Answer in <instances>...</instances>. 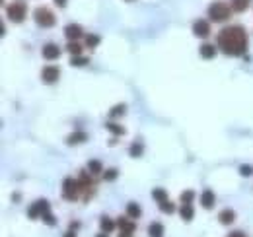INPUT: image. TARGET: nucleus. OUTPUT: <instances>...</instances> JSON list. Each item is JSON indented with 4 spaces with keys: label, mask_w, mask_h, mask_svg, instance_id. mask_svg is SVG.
Returning a JSON list of instances; mask_svg holds the SVG:
<instances>
[{
    "label": "nucleus",
    "mask_w": 253,
    "mask_h": 237,
    "mask_svg": "<svg viewBox=\"0 0 253 237\" xmlns=\"http://www.w3.org/2000/svg\"><path fill=\"white\" fill-rule=\"evenodd\" d=\"M33 20H35V24L41 26V28H53L55 22H57L55 14H53L49 8H45V6L35 8V12H33Z\"/></svg>",
    "instance_id": "obj_5"
},
{
    "label": "nucleus",
    "mask_w": 253,
    "mask_h": 237,
    "mask_svg": "<svg viewBox=\"0 0 253 237\" xmlns=\"http://www.w3.org/2000/svg\"><path fill=\"white\" fill-rule=\"evenodd\" d=\"M126 216L132 218V220H136V218L142 216V208L138 206L136 202H128V204H126Z\"/></svg>",
    "instance_id": "obj_20"
},
{
    "label": "nucleus",
    "mask_w": 253,
    "mask_h": 237,
    "mask_svg": "<svg viewBox=\"0 0 253 237\" xmlns=\"http://www.w3.org/2000/svg\"><path fill=\"white\" fill-rule=\"evenodd\" d=\"M41 55H43V59L45 60H57L59 57H61V49H59L57 43H47V45L43 47Z\"/></svg>",
    "instance_id": "obj_11"
},
{
    "label": "nucleus",
    "mask_w": 253,
    "mask_h": 237,
    "mask_svg": "<svg viewBox=\"0 0 253 237\" xmlns=\"http://www.w3.org/2000/svg\"><path fill=\"white\" fill-rule=\"evenodd\" d=\"M41 220H43V222H45L47 226H51V228H53V226H57V218H55V216H53L51 212H47V214H45V216H43Z\"/></svg>",
    "instance_id": "obj_33"
},
{
    "label": "nucleus",
    "mask_w": 253,
    "mask_h": 237,
    "mask_svg": "<svg viewBox=\"0 0 253 237\" xmlns=\"http://www.w3.org/2000/svg\"><path fill=\"white\" fill-rule=\"evenodd\" d=\"M26 14H28V6L24 0H16L6 6V18L14 24H22L26 20Z\"/></svg>",
    "instance_id": "obj_3"
},
{
    "label": "nucleus",
    "mask_w": 253,
    "mask_h": 237,
    "mask_svg": "<svg viewBox=\"0 0 253 237\" xmlns=\"http://www.w3.org/2000/svg\"><path fill=\"white\" fill-rule=\"evenodd\" d=\"M59 76H61L59 66H45V68L41 70V80H43L45 84H57Z\"/></svg>",
    "instance_id": "obj_8"
},
{
    "label": "nucleus",
    "mask_w": 253,
    "mask_h": 237,
    "mask_svg": "<svg viewBox=\"0 0 253 237\" xmlns=\"http://www.w3.org/2000/svg\"><path fill=\"white\" fill-rule=\"evenodd\" d=\"M214 204H216V197H214V193H212L211 189L203 191V195H201V206L205 208V210H212Z\"/></svg>",
    "instance_id": "obj_13"
},
{
    "label": "nucleus",
    "mask_w": 253,
    "mask_h": 237,
    "mask_svg": "<svg viewBox=\"0 0 253 237\" xmlns=\"http://www.w3.org/2000/svg\"><path fill=\"white\" fill-rule=\"evenodd\" d=\"M126 2H134V0H126Z\"/></svg>",
    "instance_id": "obj_40"
},
{
    "label": "nucleus",
    "mask_w": 253,
    "mask_h": 237,
    "mask_svg": "<svg viewBox=\"0 0 253 237\" xmlns=\"http://www.w3.org/2000/svg\"><path fill=\"white\" fill-rule=\"evenodd\" d=\"M193 35H195V37H201V39L209 37V35H211V24H209L207 20H197V22H193Z\"/></svg>",
    "instance_id": "obj_9"
},
{
    "label": "nucleus",
    "mask_w": 253,
    "mask_h": 237,
    "mask_svg": "<svg viewBox=\"0 0 253 237\" xmlns=\"http://www.w3.org/2000/svg\"><path fill=\"white\" fill-rule=\"evenodd\" d=\"M86 64H90V59H86V57H82V55H76V57L70 59V66L80 68V66H86Z\"/></svg>",
    "instance_id": "obj_29"
},
{
    "label": "nucleus",
    "mask_w": 253,
    "mask_h": 237,
    "mask_svg": "<svg viewBox=\"0 0 253 237\" xmlns=\"http://www.w3.org/2000/svg\"><path fill=\"white\" fill-rule=\"evenodd\" d=\"M252 173H253L252 165H240V175H242V177H250Z\"/></svg>",
    "instance_id": "obj_34"
},
{
    "label": "nucleus",
    "mask_w": 253,
    "mask_h": 237,
    "mask_svg": "<svg viewBox=\"0 0 253 237\" xmlns=\"http://www.w3.org/2000/svg\"><path fill=\"white\" fill-rule=\"evenodd\" d=\"M226 237H248L244 232H240V230H236V232H232V234H228Z\"/></svg>",
    "instance_id": "obj_35"
},
{
    "label": "nucleus",
    "mask_w": 253,
    "mask_h": 237,
    "mask_svg": "<svg viewBox=\"0 0 253 237\" xmlns=\"http://www.w3.org/2000/svg\"><path fill=\"white\" fill-rule=\"evenodd\" d=\"M179 214H181V218H183V222H191L193 218H195V210L191 204H181L179 208Z\"/></svg>",
    "instance_id": "obj_21"
},
{
    "label": "nucleus",
    "mask_w": 253,
    "mask_h": 237,
    "mask_svg": "<svg viewBox=\"0 0 253 237\" xmlns=\"http://www.w3.org/2000/svg\"><path fill=\"white\" fill-rule=\"evenodd\" d=\"M152 197H154V200H156V202H166V200H169V198H168V193H166V189H154V191H152Z\"/></svg>",
    "instance_id": "obj_26"
},
{
    "label": "nucleus",
    "mask_w": 253,
    "mask_h": 237,
    "mask_svg": "<svg viewBox=\"0 0 253 237\" xmlns=\"http://www.w3.org/2000/svg\"><path fill=\"white\" fill-rule=\"evenodd\" d=\"M142 152H144L142 142H132V144H130V148H128V154H130L132 158H140V156H142Z\"/></svg>",
    "instance_id": "obj_25"
},
{
    "label": "nucleus",
    "mask_w": 253,
    "mask_h": 237,
    "mask_svg": "<svg viewBox=\"0 0 253 237\" xmlns=\"http://www.w3.org/2000/svg\"><path fill=\"white\" fill-rule=\"evenodd\" d=\"M78 183H80V189H82V198H84V200H90L95 193V183H94V179H92V173L80 171Z\"/></svg>",
    "instance_id": "obj_6"
},
{
    "label": "nucleus",
    "mask_w": 253,
    "mask_h": 237,
    "mask_svg": "<svg viewBox=\"0 0 253 237\" xmlns=\"http://www.w3.org/2000/svg\"><path fill=\"white\" fill-rule=\"evenodd\" d=\"M99 228H101V232L111 234V232L117 228V222H113L109 216H101V218H99Z\"/></svg>",
    "instance_id": "obj_17"
},
{
    "label": "nucleus",
    "mask_w": 253,
    "mask_h": 237,
    "mask_svg": "<svg viewBox=\"0 0 253 237\" xmlns=\"http://www.w3.org/2000/svg\"><path fill=\"white\" fill-rule=\"evenodd\" d=\"M218 222H220L222 226H232V224L236 222V212H234L232 208H224V210H220V214H218Z\"/></svg>",
    "instance_id": "obj_16"
},
{
    "label": "nucleus",
    "mask_w": 253,
    "mask_h": 237,
    "mask_svg": "<svg viewBox=\"0 0 253 237\" xmlns=\"http://www.w3.org/2000/svg\"><path fill=\"white\" fill-rule=\"evenodd\" d=\"M117 228H119V232H123V234H132V236H134V232H136V222H134L132 218H128V216H121V218L117 220Z\"/></svg>",
    "instance_id": "obj_10"
},
{
    "label": "nucleus",
    "mask_w": 253,
    "mask_h": 237,
    "mask_svg": "<svg viewBox=\"0 0 253 237\" xmlns=\"http://www.w3.org/2000/svg\"><path fill=\"white\" fill-rule=\"evenodd\" d=\"M86 140H88V134L84 130H76V132L66 136V144L68 146H78V144H84Z\"/></svg>",
    "instance_id": "obj_14"
},
{
    "label": "nucleus",
    "mask_w": 253,
    "mask_h": 237,
    "mask_svg": "<svg viewBox=\"0 0 253 237\" xmlns=\"http://www.w3.org/2000/svg\"><path fill=\"white\" fill-rule=\"evenodd\" d=\"M158 206H160V210H162V212H166V214H173V212H175V204H173V202H169V200L160 202Z\"/></svg>",
    "instance_id": "obj_32"
},
{
    "label": "nucleus",
    "mask_w": 253,
    "mask_h": 237,
    "mask_svg": "<svg viewBox=\"0 0 253 237\" xmlns=\"http://www.w3.org/2000/svg\"><path fill=\"white\" fill-rule=\"evenodd\" d=\"M63 237H76V230H70V228H68V232H66Z\"/></svg>",
    "instance_id": "obj_36"
},
{
    "label": "nucleus",
    "mask_w": 253,
    "mask_h": 237,
    "mask_svg": "<svg viewBox=\"0 0 253 237\" xmlns=\"http://www.w3.org/2000/svg\"><path fill=\"white\" fill-rule=\"evenodd\" d=\"M84 39H86V47H90V49L97 47V45H99V41H101V37H99V35H94V33H88Z\"/></svg>",
    "instance_id": "obj_28"
},
{
    "label": "nucleus",
    "mask_w": 253,
    "mask_h": 237,
    "mask_svg": "<svg viewBox=\"0 0 253 237\" xmlns=\"http://www.w3.org/2000/svg\"><path fill=\"white\" fill-rule=\"evenodd\" d=\"M209 14V20H212L214 24H222V22H228L230 16H232V6L224 4V2H214L209 6L207 10Z\"/></svg>",
    "instance_id": "obj_2"
},
{
    "label": "nucleus",
    "mask_w": 253,
    "mask_h": 237,
    "mask_svg": "<svg viewBox=\"0 0 253 237\" xmlns=\"http://www.w3.org/2000/svg\"><path fill=\"white\" fill-rule=\"evenodd\" d=\"M119 177V169H115V167H111V169H107V171H103V181H107V183H111V181H115V179Z\"/></svg>",
    "instance_id": "obj_30"
},
{
    "label": "nucleus",
    "mask_w": 253,
    "mask_h": 237,
    "mask_svg": "<svg viewBox=\"0 0 253 237\" xmlns=\"http://www.w3.org/2000/svg\"><path fill=\"white\" fill-rule=\"evenodd\" d=\"M195 200V193L193 191H185V193H181V197H179V202L181 204H191Z\"/></svg>",
    "instance_id": "obj_31"
},
{
    "label": "nucleus",
    "mask_w": 253,
    "mask_h": 237,
    "mask_svg": "<svg viewBox=\"0 0 253 237\" xmlns=\"http://www.w3.org/2000/svg\"><path fill=\"white\" fill-rule=\"evenodd\" d=\"M47 212H51L49 200L39 198V200H35L32 206L28 208V218H30V220H39V218H43Z\"/></svg>",
    "instance_id": "obj_7"
},
{
    "label": "nucleus",
    "mask_w": 253,
    "mask_h": 237,
    "mask_svg": "<svg viewBox=\"0 0 253 237\" xmlns=\"http://www.w3.org/2000/svg\"><path fill=\"white\" fill-rule=\"evenodd\" d=\"M164 234H166V230L160 222H152L148 226V237H164Z\"/></svg>",
    "instance_id": "obj_18"
},
{
    "label": "nucleus",
    "mask_w": 253,
    "mask_h": 237,
    "mask_svg": "<svg viewBox=\"0 0 253 237\" xmlns=\"http://www.w3.org/2000/svg\"><path fill=\"white\" fill-rule=\"evenodd\" d=\"M117 237H134V236H132V234H123V232H119Z\"/></svg>",
    "instance_id": "obj_38"
},
{
    "label": "nucleus",
    "mask_w": 253,
    "mask_h": 237,
    "mask_svg": "<svg viewBox=\"0 0 253 237\" xmlns=\"http://www.w3.org/2000/svg\"><path fill=\"white\" fill-rule=\"evenodd\" d=\"M216 47L228 57H244L248 51V33L242 26H228L218 31Z\"/></svg>",
    "instance_id": "obj_1"
},
{
    "label": "nucleus",
    "mask_w": 253,
    "mask_h": 237,
    "mask_svg": "<svg viewBox=\"0 0 253 237\" xmlns=\"http://www.w3.org/2000/svg\"><path fill=\"white\" fill-rule=\"evenodd\" d=\"M105 128H107L113 136H123V134H125V126H121V124H117V122H113V120H107V122H105Z\"/></svg>",
    "instance_id": "obj_19"
},
{
    "label": "nucleus",
    "mask_w": 253,
    "mask_h": 237,
    "mask_svg": "<svg viewBox=\"0 0 253 237\" xmlns=\"http://www.w3.org/2000/svg\"><path fill=\"white\" fill-rule=\"evenodd\" d=\"M95 237H109V234H105V232H101V234H97Z\"/></svg>",
    "instance_id": "obj_39"
},
{
    "label": "nucleus",
    "mask_w": 253,
    "mask_h": 237,
    "mask_svg": "<svg viewBox=\"0 0 253 237\" xmlns=\"http://www.w3.org/2000/svg\"><path fill=\"white\" fill-rule=\"evenodd\" d=\"M64 35H66L68 41H78L80 37H84V30H82V26H78V24H68V26L64 28Z\"/></svg>",
    "instance_id": "obj_12"
},
{
    "label": "nucleus",
    "mask_w": 253,
    "mask_h": 237,
    "mask_svg": "<svg viewBox=\"0 0 253 237\" xmlns=\"http://www.w3.org/2000/svg\"><path fill=\"white\" fill-rule=\"evenodd\" d=\"M53 2H55L59 8H64V6H66V0H53Z\"/></svg>",
    "instance_id": "obj_37"
},
{
    "label": "nucleus",
    "mask_w": 253,
    "mask_h": 237,
    "mask_svg": "<svg viewBox=\"0 0 253 237\" xmlns=\"http://www.w3.org/2000/svg\"><path fill=\"white\" fill-rule=\"evenodd\" d=\"M216 51H218V47L212 45V43H203V45L199 47V53H201V57L205 60L214 59V57H216Z\"/></svg>",
    "instance_id": "obj_15"
},
{
    "label": "nucleus",
    "mask_w": 253,
    "mask_h": 237,
    "mask_svg": "<svg viewBox=\"0 0 253 237\" xmlns=\"http://www.w3.org/2000/svg\"><path fill=\"white\" fill-rule=\"evenodd\" d=\"M252 0H232V10L234 12H246L250 8Z\"/></svg>",
    "instance_id": "obj_23"
},
{
    "label": "nucleus",
    "mask_w": 253,
    "mask_h": 237,
    "mask_svg": "<svg viewBox=\"0 0 253 237\" xmlns=\"http://www.w3.org/2000/svg\"><path fill=\"white\" fill-rule=\"evenodd\" d=\"M82 197V189H80V183L78 179L74 177H66L63 181V198L68 202H76L78 198Z\"/></svg>",
    "instance_id": "obj_4"
},
{
    "label": "nucleus",
    "mask_w": 253,
    "mask_h": 237,
    "mask_svg": "<svg viewBox=\"0 0 253 237\" xmlns=\"http://www.w3.org/2000/svg\"><path fill=\"white\" fill-rule=\"evenodd\" d=\"M88 171H90L92 175H103V165H101V161L90 159V161H88Z\"/></svg>",
    "instance_id": "obj_22"
},
{
    "label": "nucleus",
    "mask_w": 253,
    "mask_h": 237,
    "mask_svg": "<svg viewBox=\"0 0 253 237\" xmlns=\"http://www.w3.org/2000/svg\"><path fill=\"white\" fill-rule=\"evenodd\" d=\"M125 111H126V105H125V103H119V105L111 107V111H109V117L117 118V117H121V115H125Z\"/></svg>",
    "instance_id": "obj_27"
},
{
    "label": "nucleus",
    "mask_w": 253,
    "mask_h": 237,
    "mask_svg": "<svg viewBox=\"0 0 253 237\" xmlns=\"http://www.w3.org/2000/svg\"><path fill=\"white\" fill-rule=\"evenodd\" d=\"M66 51H68L72 57H76V55H82V45H80L78 41H68V45H66Z\"/></svg>",
    "instance_id": "obj_24"
}]
</instances>
